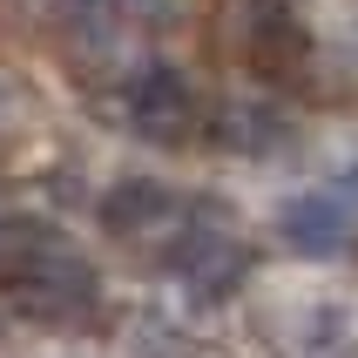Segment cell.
<instances>
[{"mask_svg": "<svg viewBox=\"0 0 358 358\" xmlns=\"http://www.w3.org/2000/svg\"><path fill=\"white\" fill-rule=\"evenodd\" d=\"M61 230L55 223H41V217H14V210H0V284L14 291L20 278H27V264L55 243Z\"/></svg>", "mask_w": 358, "mask_h": 358, "instance_id": "10", "label": "cell"}, {"mask_svg": "<svg viewBox=\"0 0 358 358\" xmlns=\"http://www.w3.org/2000/svg\"><path fill=\"white\" fill-rule=\"evenodd\" d=\"M358 230V210L338 196V189H304L278 210V237L298 250V257H338Z\"/></svg>", "mask_w": 358, "mask_h": 358, "instance_id": "5", "label": "cell"}, {"mask_svg": "<svg viewBox=\"0 0 358 358\" xmlns=\"http://www.w3.org/2000/svg\"><path fill=\"white\" fill-rule=\"evenodd\" d=\"M14 298L27 318H48V324H95L101 318V271L81 257L68 237H55L27 264V278L14 284Z\"/></svg>", "mask_w": 358, "mask_h": 358, "instance_id": "1", "label": "cell"}, {"mask_svg": "<svg viewBox=\"0 0 358 358\" xmlns=\"http://www.w3.org/2000/svg\"><path fill=\"white\" fill-rule=\"evenodd\" d=\"M169 271H176V284L196 304H223L230 291H243V278H250V243H243L230 223H176Z\"/></svg>", "mask_w": 358, "mask_h": 358, "instance_id": "2", "label": "cell"}, {"mask_svg": "<svg viewBox=\"0 0 358 358\" xmlns=\"http://www.w3.org/2000/svg\"><path fill=\"white\" fill-rule=\"evenodd\" d=\"M101 223L115 230V237H149L162 223H182V196L169 182H149V176H129L115 182L108 196H101Z\"/></svg>", "mask_w": 358, "mask_h": 358, "instance_id": "8", "label": "cell"}, {"mask_svg": "<svg viewBox=\"0 0 358 358\" xmlns=\"http://www.w3.org/2000/svg\"><path fill=\"white\" fill-rule=\"evenodd\" d=\"M230 41L271 81L298 75L304 55H311V34L298 27V7H284V0H230Z\"/></svg>", "mask_w": 358, "mask_h": 358, "instance_id": "4", "label": "cell"}, {"mask_svg": "<svg viewBox=\"0 0 358 358\" xmlns=\"http://www.w3.org/2000/svg\"><path fill=\"white\" fill-rule=\"evenodd\" d=\"M122 122L149 142H182L203 122V88L169 61H149L122 81Z\"/></svg>", "mask_w": 358, "mask_h": 358, "instance_id": "3", "label": "cell"}, {"mask_svg": "<svg viewBox=\"0 0 358 358\" xmlns=\"http://www.w3.org/2000/svg\"><path fill=\"white\" fill-rule=\"evenodd\" d=\"M61 41H68L75 68L101 75V68H115L129 55L136 27H129V14H122L115 0H61Z\"/></svg>", "mask_w": 358, "mask_h": 358, "instance_id": "6", "label": "cell"}, {"mask_svg": "<svg viewBox=\"0 0 358 358\" xmlns=\"http://www.w3.org/2000/svg\"><path fill=\"white\" fill-rule=\"evenodd\" d=\"M210 129H217V142L230 149V156H278L298 122H291V108L271 101V95H230L217 115H210Z\"/></svg>", "mask_w": 358, "mask_h": 358, "instance_id": "7", "label": "cell"}, {"mask_svg": "<svg viewBox=\"0 0 358 358\" xmlns=\"http://www.w3.org/2000/svg\"><path fill=\"white\" fill-rule=\"evenodd\" d=\"M352 338H358V324L338 298H298L291 318H284V345L298 358H345Z\"/></svg>", "mask_w": 358, "mask_h": 358, "instance_id": "9", "label": "cell"}, {"mask_svg": "<svg viewBox=\"0 0 358 358\" xmlns=\"http://www.w3.org/2000/svg\"><path fill=\"white\" fill-rule=\"evenodd\" d=\"M338 61H345V68L358 75V7L345 14V27H338Z\"/></svg>", "mask_w": 358, "mask_h": 358, "instance_id": "11", "label": "cell"}]
</instances>
